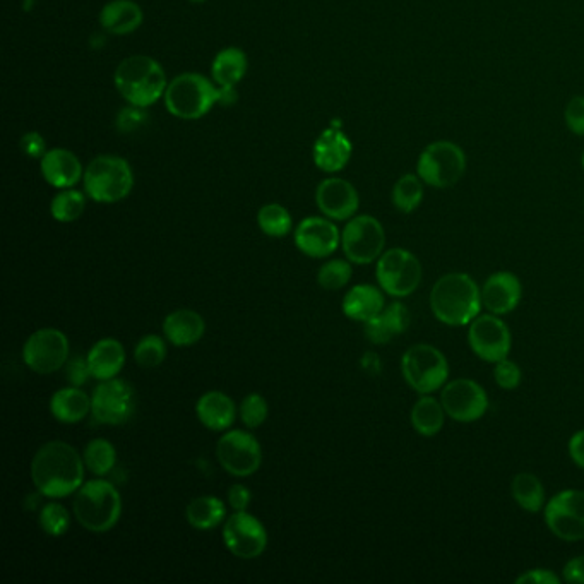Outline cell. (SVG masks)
Masks as SVG:
<instances>
[{"label": "cell", "mask_w": 584, "mask_h": 584, "mask_svg": "<svg viewBox=\"0 0 584 584\" xmlns=\"http://www.w3.org/2000/svg\"><path fill=\"white\" fill-rule=\"evenodd\" d=\"M84 458L64 441L43 444L31 461V478L36 490L48 499L76 494L84 483Z\"/></svg>", "instance_id": "1"}, {"label": "cell", "mask_w": 584, "mask_h": 584, "mask_svg": "<svg viewBox=\"0 0 584 584\" xmlns=\"http://www.w3.org/2000/svg\"><path fill=\"white\" fill-rule=\"evenodd\" d=\"M482 307V290L466 273L441 276L430 292L432 314L446 326H468Z\"/></svg>", "instance_id": "2"}, {"label": "cell", "mask_w": 584, "mask_h": 584, "mask_svg": "<svg viewBox=\"0 0 584 584\" xmlns=\"http://www.w3.org/2000/svg\"><path fill=\"white\" fill-rule=\"evenodd\" d=\"M115 88L134 107L155 105L167 91V74L148 55H131L120 62L114 76Z\"/></svg>", "instance_id": "3"}, {"label": "cell", "mask_w": 584, "mask_h": 584, "mask_svg": "<svg viewBox=\"0 0 584 584\" xmlns=\"http://www.w3.org/2000/svg\"><path fill=\"white\" fill-rule=\"evenodd\" d=\"M72 511L84 530L96 535L114 530L122 514V497L114 483L95 478L83 483L74 495Z\"/></svg>", "instance_id": "4"}, {"label": "cell", "mask_w": 584, "mask_h": 584, "mask_svg": "<svg viewBox=\"0 0 584 584\" xmlns=\"http://www.w3.org/2000/svg\"><path fill=\"white\" fill-rule=\"evenodd\" d=\"M83 184L86 196L96 203H119L131 194L134 173L129 161L120 156H96L84 170Z\"/></svg>", "instance_id": "5"}, {"label": "cell", "mask_w": 584, "mask_h": 584, "mask_svg": "<svg viewBox=\"0 0 584 584\" xmlns=\"http://www.w3.org/2000/svg\"><path fill=\"white\" fill-rule=\"evenodd\" d=\"M216 103H220V88L197 72L180 74L165 91L168 112L182 120L201 119Z\"/></svg>", "instance_id": "6"}, {"label": "cell", "mask_w": 584, "mask_h": 584, "mask_svg": "<svg viewBox=\"0 0 584 584\" xmlns=\"http://www.w3.org/2000/svg\"><path fill=\"white\" fill-rule=\"evenodd\" d=\"M401 372L406 384L418 394H432L446 386L449 364L436 346L418 343L401 358Z\"/></svg>", "instance_id": "7"}, {"label": "cell", "mask_w": 584, "mask_h": 584, "mask_svg": "<svg viewBox=\"0 0 584 584\" xmlns=\"http://www.w3.org/2000/svg\"><path fill=\"white\" fill-rule=\"evenodd\" d=\"M417 172L424 184L436 189H449L465 175V151L453 141L429 144L418 158Z\"/></svg>", "instance_id": "8"}, {"label": "cell", "mask_w": 584, "mask_h": 584, "mask_svg": "<svg viewBox=\"0 0 584 584\" xmlns=\"http://www.w3.org/2000/svg\"><path fill=\"white\" fill-rule=\"evenodd\" d=\"M376 278L389 297H410L422 283V264L413 252L401 247L389 249L377 259Z\"/></svg>", "instance_id": "9"}, {"label": "cell", "mask_w": 584, "mask_h": 584, "mask_svg": "<svg viewBox=\"0 0 584 584\" xmlns=\"http://www.w3.org/2000/svg\"><path fill=\"white\" fill-rule=\"evenodd\" d=\"M341 247L353 264L374 263L384 254L386 232L381 221L370 215L353 216L341 233Z\"/></svg>", "instance_id": "10"}, {"label": "cell", "mask_w": 584, "mask_h": 584, "mask_svg": "<svg viewBox=\"0 0 584 584\" xmlns=\"http://www.w3.org/2000/svg\"><path fill=\"white\" fill-rule=\"evenodd\" d=\"M136 405V391L119 377L100 381L91 394V415L102 425L117 427L127 424L136 412Z\"/></svg>", "instance_id": "11"}, {"label": "cell", "mask_w": 584, "mask_h": 584, "mask_svg": "<svg viewBox=\"0 0 584 584\" xmlns=\"http://www.w3.org/2000/svg\"><path fill=\"white\" fill-rule=\"evenodd\" d=\"M216 458L232 477H252L263 465V447L245 430H227L216 444Z\"/></svg>", "instance_id": "12"}, {"label": "cell", "mask_w": 584, "mask_h": 584, "mask_svg": "<svg viewBox=\"0 0 584 584\" xmlns=\"http://www.w3.org/2000/svg\"><path fill=\"white\" fill-rule=\"evenodd\" d=\"M543 516L550 533L564 542L584 540V492L578 489L562 490L545 507Z\"/></svg>", "instance_id": "13"}, {"label": "cell", "mask_w": 584, "mask_h": 584, "mask_svg": "<svg viewBox=\"0 0 584 584\" xmlns=\"http://www.w3.org/2000/svg\"><path fill=\"white\" fill-rule=\"evenodd\" d=\"M468 345L483 362L497 364L509 357L513 348L511 329L501 316L480 314L468 324Z\"/></svg>", "instance_id": "14"}, {"label": "cell", "mask_w": 584, "mask_h": 584, "mask_svg": "<svg viewBox=\"0 0 584 584\" xmlns=\"http://www.w3.org/2000/svg\"><path fill=\"white\" fill-rule=\"evenodd\" d=\"M71 345L66 334L55 328L38 329L23 346L24 364L36 374L48 376L62 369L69 360Z\"/></svg>", "instance_id": "15"}, {"label": "cell", "mask_w": 584, "mask_h": 584, "mask_svg": "<svg viewBox=\"0 0 584 584\" xmlns=\"http://www.w3.org/2000/svg\"><path fill=\"white\" fill-rule=\"evenodd\" d=\"M223 542L230 554L242 561H254L268 549V531L247 511H235L225 519Z\"/></svg>", "instance_id": "16"}, {"label": "cell", "mask_w": 584, "mask_h": 584, "mask_svg": "<svg viewBox=\"0 0 584 584\" xmlns=\"http://www.w3.org/2000/svg\"><path fill=\"white\" fill-rule=\"evenodd\" d=\"M441 403L447 417L459 424L477 422L489 410V396L473 379H454L441 389Z\"/></svg>", "instance_id": "17"}, {"label": "cell", "mask_w": 584, "mask_h": 584, "mask_svg": "<svg viewBox=\"0 0 584 584\" xmlns=\"http://www.w3.org/2000/svg\"><path fill=\"white\" fill-rule=\"evenodd\" d=\"M295 245L310 259H324L336 252L341 244V233L329 218L309 216L295 228Z\"/></svg>", "instance_id": "18"}, {"label": "cell", "mask_w": 584, "mask_h": 584, "mask_svg": "<svg viewBox=\"0 0 584 584\" xmlns=\"http://www.w3.org/2000/svg\"><path fill=\"white\" fill-rule=\"evenodd\" d=\"M316 203L322 215L329 220L346 221L357 215L360 197L348 180L333 177L317 185Z\"/></svg>", "instance_id": "19"}, {"label": "cell", "mask_w": 584, "mask_h": 584, "mask_svg": "<svg viewBox=\"0 0 584 584\" xmlns=\"http://www.w3.org/2000/svg\"><path fill=\"white\" fill-rule=\"evenodd\" d=\"M482 305L495 316H507L518 309L523 297V285L511 271H497L483 283Z\"/></svg>", "instance_id": "20"}, {"label": "cell", "mask_w": 584, "mask_h": 584, "mask_svg": "<svg viewBox=\"0 0 584 584\" xmlns=\"http://www.w3.org/2000/svg\"><path fill=\"white\" fill-rule=\"evenodd\" d=\"M352 143L340 127H329L314 144V163L322 172L336 173L343 170L352 158Z\"/></svg>", "instance_id": "21"}, {"label": "cell", "mask_w": 584, "mask_h": 584, "mask_svg": "<svg viewBox=\"0 0 584 584\" xmlns=\"http://www.w3.org/2000/svg\"><path fill=\"white\" fill-rule=\"evenodd\" d=\"M42 175L55 189H72L84 177L83 165L69 149H50L42 158Z\"/></svg>", "instance_id": "22"}, {"label": "cell", "mask_w": 584, "mask_h": 584, "mask_svg": "<svg viewBox=\"0 0 584 584\" xmlns=\"http://www.w3.org/2000/svg\"><path fill=\"white\" fill-rule=\"evenodd\" d=\"M196 415L206 429L227 432L237 418V405L228 394L208 391L197 400Z\"/></svg>", "instance_id": "23"}, {"label": "cell", "mask_w": 584, "mask_h": 584, "mask_svg": "<svg viewBox=\"0 0 584 584\" xmlns=\"http://www.w3.org/2000/svg\"><path fill=\"white\" fill-rule=\"evenodd\" d=\"M204 333H206V321L196 310H173L163 321L165 338L173 346H179V348L196 345L203 340Z\"/></svg>", "instance_id": "24"}, {"label": "cell", "mask_w": 584, "mask_h": 584, "mask_svg": "<svg viewBox=\"0 0 584 584\" xmlns=\"http://www.w3.org/2000/svg\"><path fill=\"white\" fill-rule=\"evenodd\" d=\"M90 364L91 376L96 381H108L119 377L126 365V348L115 338H103L91 346L86 355Z\"/></svg>", "instance_id": "25"}, {"label": "cell", "mask_w": 584, "mask_h": 584, "mask_svg": "<svg viewBox=\"0 0 584 584\" xmlns=\"http://www.w3.org/2000/svg\"><path fill=\"white\" fill-rule=\"evenodd\" d=\"M410 321H412V317H410L406 305L401 304V302H393L388 307H384L379 316L365 322V336L374 345H386L393 340L394 336L405 333L410 326Z\"/></svg>", "instance_id": "26"}, {"label": "cell", "mask_w": 584, "mask_h": 584, "mask_svg": "<svg viewBox=\"0 0 584 584\" xmlns=\"http://www.w3.org/2000/svg\"><path fill=\"white\" fill-rule=\"evenodd\" d=\"M386 307L384 293L374 285H355L343 298V314L357 322H367L379 316Z\"/></svg>", "instance_id": "27"}, {"label": "cell", "mask_w": 584, "mask_h": 584, "mask_svg": "<svg viewBox=\"0 0 584 584\" xmlns=\"http://www.w3.org/2000/svg\"><path fill=\"white\" fill-rule=\"evenodd\" d=\"M143 9L132 0H112L100 12L103 30L112 35H131L143 24Z\"/></svg>", "instance_id": "28"}, {"label": "cell", "mask_w": 584, "mask_h": 584, "mask_svg": "<svg viewBox=\"0 0 584 584\" xmlns=\"http://www.w3.org/2000/svg\"><path fill=\"white\" fill-rule=\"evenodd\" d=\"M50 413L60 424H79L91 413V396L74 386L59 389L50 400Z\"/></svg>", "instance_id": "29"}, {"label": "cell", "mask_w": 584, "mask_h": 584, "mask_svg": "<svg viewBox=\"0 0 584 584\" xmlns=\"http://www.w3.org/2000/svg\"><path fill=\"white\" fill-rule=\"evenodd\" d=\"M185 519L196 530H215L227 519V506L215 495H201L189 502L185 509Z\"/></svg>", "instance_id": "30"}, {"label": "cell", "mask_w": 584, "mask_h": 584, "mask_svg": "<svg viewBox=\"0 0 584 584\" xmlns=\"http://www.w3.org/2000/svg\"><path fill=\"white\" fill-rule=\"evenodd\" d=\"M446 422V410L441 400H436L430 394H422V398L413 405L412 425L420 436L436 437Z\"/></svg>", "instance_id": "31"}, {"label": "cell", "mask_w": 584, "mask_h": 584, "mask_svg": "<svg viewBox=\"0 0 584 584\" xmlns=\"http://www.w3.org/2000/svg\"><path fill=\"white\" fill-rule=\"evenodd\" d=\"M247 55L240 48L230 47L216 55L211 66L213 81L218 86H235L244 79L247 72Z\"/></svg>", "instance_id": "32"}, {"label": "cell", "mask_w": 584, "mask_h": 584, "mask_svg": "<svg viewBox=\"0 0 584 584\" xmlns=\"http://www.w3.org/2000/svg\"><path fill=\"white\" fill-rule=\"evenodd\" d=\"M511 494L514 501L526 513H540L545 507V489L543 483L537 475L533 473H518L511 483Z\"/></svg>", "instance_id": "33"}, {"label": "cell", "mask_w": 584, "mask_h": 584, "mask_svg": "<svg viewBox=\"0 0 584 584\" xmlns=\"http://www.w3.org/2000/svg\"><path fill=\"white\" fill-rule=\"evenodd\" d=\"M424 201V180L415 173H406L393 187L394 208L410 215Z\"/></svg>", "instance_id": "34"}, {"label": "cell", "mask_w": 584, "mask_h": 584, "mask_svg": "<svg viewBox=\"0 0 584 584\" xmlns=\"http://www.w3.org/2000/svg\"><path fill=\"white\" fill-rule=\"evenodd\" d=\"M84 465L96 475V477H105L110 471L114 470L117 463V451L112 442L107 439H93L84 447Z\"/></svg>", "instance_id": "35"}, {"label": "cell", "mask_w": 584, "mask_h": 584, "mask_svg": "<svg viewBox=\"0 0 584 584\" xmlns=\"http://www.w3.org/2000/svg\"><path fill=\"white\" fill-rule=\"evenodd\" d=\"M257 225L268 237L281 239L292 232V215L281 204H266L257 213Z\"/></svg>", "instance_id": "36"}, {"label": "cell", "mask_w": 584, "mask_h": 584, "mask_svg": "<svg viewBox=\"0 0 584 584\" xmlns=\"http://www.w3.org/2000/svg\"><path fill=\"white\" fill-rule=\"evenodd\" d=\"M86 196L74 189H62L50 203V215L59 223H72L83 216Z\"/></svg>", "instance_id": "37"}, {"label": "cell", "mask_w": 584, "mask_h": 584, "mask_svg": "<svg viewBox=\"0 0 584 584\" xmlns=\"http://www.w3.org/2000/svg\"><path fill=\"white\" fill-rule=\"evenodd\" d=\"M167 358V343L158 334H146L134 348V360L143 369H156Z\"/></svg>", "instance_id": "38"}, {"label": "cell", "mask_w": 584, "mask_h": 584, "mask_svg": "<svg viewBox=\"0 0 584 584\" xmlns=\"http://www.w3.org/2000/svg\"><path fill=\"white\" fill-rule=\"evenodd\" d=\"M353 269L350 261L345 259H331L329 263L324 264L317 273V283L321 285L324 290L329 292H336L345 288L350 280H352Z\"/></svg>", "instance_id": "39"}, {"label": "cell", "mask_w": 584, "mask_h": 584, "mask_svg": "<svg viewBox=\"0 0 584 584\" xmlns=\"http://www.w3.org/2000/svg\"><path fill=\"white\" fill-rule=\"evenodd\" d=\"M38 523L48 537H64L71 526V516L60 502H47L40 511Z\"/></svg>", "instance_id": "40"}, {"label": "cell", "mask_w": 584, "mask_h": 584, "mask_svg": "<svg viewBox=\"0 0 584 584\" xmlns=\"http://www.w3.org/2000/svg\"><path fill=\"white\" fill-rule=\"evenodd\" d=\"M240 420L247 429H259L268 420V401L259 393H251L245 396L239 408Z\"/></svg>", "instance_id": "41"}, {"label": "cell", "mask_w": 584, "mask_h": 584, "mask_svg": "<svg viewBox=\"0 0 584 584\" xmlns=\"http://www.w3.org/2000/svg\"><path fill=\"white\" fill-rule=\"evenodd\" d=\"M494 379L495 384L506 391H513L518 388L523 379V372L519 369V365L509 357L504 358L501 362L494 364Z\"/></svg>", "instance_id": "42"}, {"label": "cell", "mask_w": 584, "mask_h": 584, "mask_svg": "<svg viewBox=\"0 0 584 584\" xmlns=\"http://www.w3.org/2000/svg\"><path fill=\"white\" fill-rule=\"evenodd\" d=\"M148 119L144 108L131 105L129 108L120 110V114L117 115V129L122 134H132V132L139 131L141 127L146 126Z\"/></svg>", "instance_id": "43"}, {"label": "cell", "mask_w": 584, "mask_h": 584, "mask_svg": "<svg viewBox=\"0 0 584 584\" xmlns=\"http://www.w3.org/2000/svg\"><path fill=\"white\" fill-rule=\"evenodd\" d=\"M67 382L74 386V388H81L84 386L91 376L90 364L88 358L74 357L69 358L66 364Z\"/></svg>", "instance_id": "44"}, {"label": "cell", "mask_w": 584, "mask_h": 584, "mask_svg": "<svg viewBox=\"0 0 584 584\" xmlns=\"http://www.w3.org/2000/svg\"><path fill=\"white\" fill-rule=\"evenodd\" d=\"M564 119L569 131H573L576 136H584V96H574L567 103Z\"/></svg>", "instance_id": "45"}, {"label": "cell", "mask_w": 584, "mask_h": 584, "mask_svg": "<svg viewBox=\"0 0 584 584\" xmlns=\"http://www.w3.org/2000/svg\"><path fill=\"white\" fill-rule=\"evenodd\" d=\"M21 149L26 156L30 158H40L42 160L45 153H47V146H45V139L42 134L38 132H28L21 138Z\"/></svg>", "instance_id": "46"}, {"label": "cell", "mask_w": 584, "mask_h": 584, "mask_svg": "<svg viewBox=\"0 0 584 584\" xmlns=\"http://www.w3.org/2000/svg\"><path fill=\"white\" fill-rule=\"evenodd\" d=\"M561 581L550 569H530L516 578L518 584H561Z\"/></svg>", "instance_id": "47"}, {"label": "cell", "mask_w": 584, "mask_h": 584, "mask_svg": "<svg viewBox=\"0 0 584 584\" xmlns=\"http://www.w3.org/2000/svg\"><path fill=\"white\" fill-rule=\"evenodd\" d=\"M251 501V490L247 489L245 485L237 483L228 490V504L233 511H247V507L251 506Z\"/></svg>", "instance_id": "48"}, {"label": "cell", "mask_w": 584, "mask_h": 584, "mask_svg": "<svg viewBox=\"0 0 584 584\" xmlns=\"http://www.w3.org/2000/svg\"><path fill=\"white\" fill-rule=\"evenodd\" d=\"M562 579L567 583L584 584V555H578L567 562L562 569Z\"/></svg>", "instance_id": "49"}, {"label": "cell", "mask_w": 584, "mask_h": 584, "mask_svg": "<svg viewBox=\"0 0 584 584\" xmlns=\"http://www.w3.org/2000/svg\"><path fill=\"white\" fill-rule=\"evenodd\" d=\"M569 456L574 461V465L584 470V429L574 432L569 439Z\"/></svg>", "instance_id": "50"}, {"label": "cell", "mask_w": 584, "mask_h": 584, "mask_svg": "<svg viewBox=\"0 0 584 584\" xmlns=\"http://www.w3.org/2000/svg\"><path fill=\"white\" fill-rule=\"evenodd\" d=\"M35 2L36 0H23L24 11L26 12L31 11V9H33V6H35Z\"/></svg>", "instance_id": "51"}, {"label": "cell", "mask_w": 584, "mask_h": 584, "mask_svg": "<svg viewBox=\"0 0 584 584\" xmlns=\"http://www.w3.org/2000/svg\"><path fill=\"white\" fill-rule=\"evenodd\" d=\"M191 2H196V4H201V2H206V0H191Z\"/></svg>", "instance_id": "52"}, {"label": "cell", "mask_w": 584, "mask_h": 584, "mask_svg": "<svg viewBox=\"0 0 584 584\" xmlns=\"http://www.w3.org/2000/svg\"><path fill=\"white\" fill-rule=\"evenodd\" d=\"M581 161H583V168H584V155H583V160H581Z\"/></svg>", "instance_id": "53"}]
</instances>
